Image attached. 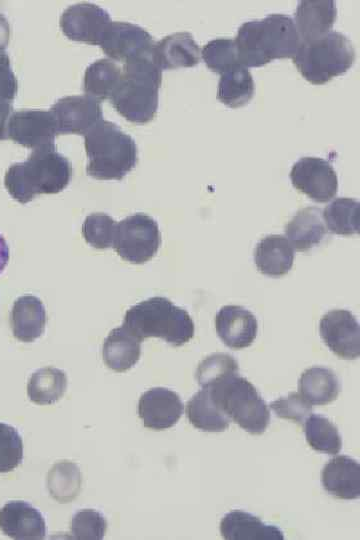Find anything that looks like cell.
Segmentation results:
<instances>
[{
  "mask_svg": "<svg viewBox=\"0 0 360 540\" xmlns=\"http://www.w3.org/2000/svg\"><path fill=\"white\" fill-rule=\"evenodd\" d=\"M238 362L227 353H214L200 362L196 380L201 387L210 386L228 376L238 374Z\"/></svg>",
  "mask_w": 360,
  "mask_h": 540,
  "instance_id": "34",
  "label": "cell"
},
{
  "mask_svg": "<svg viewBox=\"0 0 360 540\" xmlns=\"http://www.w3.org/2000/svg\"><path fill=\"white\" fill-rule=\"evenodd\" d=\"M67 388L66 373L58 368L44 367L34 372L27 384L29 399L38 405L57 402Z\"/></svg>",
  "mask_w": 360,
  "mask_h": 540,
  "instance_id": "30",
  "label": "cell"
},
{
  "mask_svg": "<svg viewBox=\"0 0 360 540\" xmlns=\"http://www.w3.org/2000/svg\"><path fill=\"white\" fill-rule=\"evenodd\" d=\"M201 56L211 71L220 74L239 64L235 42L230 38H217L209 41L202 48Z\"/></svg>",
  "mask_w": 360,
  "mask_h": 540,
  "instance_id": "36",
  "label": "cell"
},
{
  "mask_svg": "<svg viewBox=\"0 0 360 540\" xmlns=\"http://www.w3.org/2000/svg\"><path fill=\"white\" fill-rule=\"evenodd\" d=\"M220 533L227 540H283V531L264 523L259 517L242 510H232L220 522Z\"/></svg>",
  "mask_w": 360,
  "mask_h": 540,
  "instance_id": "21",
  "label": "cell"
},
{
  "mask_svg": "<svg viewBox=\"0 0 360 540\" xmlns=\"http://www.w3.org/2000/svg\"><path fill=\"white\" fill-rule=\"evenodd\" d=\"M141 342L124 326L114 328L104 340L103 361L113 371L125 372L139 361Z\"/></svg>",
  "mask_w": 360,
  "mask_h": 540,
  "instance_id": "25",
  "label": "cell"
},
{
  "mask_svg": "<svg viewBox=\"0 0 360 540\" xmlns=\"http://www.w3.org/2000/svg\"><path fill=\"white\" fill-rule=\"evenodd\" d=\"M336 4L332 0H303L295 12V26L301 43L320 38L330 32L336 20Z\"/></svg>",
  "mask_w": 360,
  "mask_h": 540,
  "instance_id": "19",
  "label": "cell"
},
{
  "mask_svg": "<svg viewBox=\"0 0 360 540\" xmlns=\"http://www.w3.org/2000/svg\"><path fill=\"white\" fill-rule=\"evenodd\" d=\"M72 175L71 164L56 148L33 150L24 162L13 163L6 171L4 185L21 204L38 194H56L64 190Z\"/></svg>",
  "mask_w": 360,
  "mask_h": 540,
  "instance_id": "2",
  "label": "cell"
},
{
  "mask_svg": "<svg viewBox=\"0 0 360 540\" xmlns=\"http://www.w3.org/2000/svg\"><path fill=\"white\" fill-rule=\"evenodd\" d=\"M58 134L85 135L103 120L100 102L87 96H66L58 99L49 110Z\"/></svg>",
  "mask_w": 360,
  "mask_h": 540,
  "instance_id": "13",
  "label": "cell"
},
{
  "mask_svg": "<svg viewBox=\"0 0 360 540\" xmlns=\"http://www.w3.org/2000/svg\"><path fill=\"white\" fill-rule=\"evenodd\" d=\"M18 82L5 49H0V101L11 102L16 97Z\"/></svg>",
  "mask_w": 360,
  "mask_h": 540,
  "instance_id": "40",
  "label": "cell"
},
{
  "mask_svg": "<svg viewBox=\"0 0 360 540\" xmlns=\"http://www.w3.org/2000/svg\"><path fill=\"white\" fill-rule=\"evenodd\" d=\"M107 529L105 517L93 509H83L75 513L70 522V531L75 539L100 540Z\"/></svg>",
  "mask_w": 360,
  "mask_h": 540,
  "instance_id": "38",
  "label": "cell"
},
{
  "mask_svg": "<svg viewBox=\"0 0 360 540\" xmlns=\"http://www.w3.org/2000/svg\"><path fill=\"white\" fill-rule=\"evenodd\" d=\"M122 326L141 341L158 337L176 347L189 342L195 332L188 312L161 296L148 298L130 307Z\"/></svg>",
  "mask_w": 360,
  "mask_h": 540,
  "instance_id": "5",
  "label": "cell"
},
{
  "mask_svg": "<svg viewBox=\"0 0 360 540\" xmlns=\"http://www.w3.org/2000/svg\"><path fill=\"white\" fill-rule=\"evenodd\" d=\"M121 69L120 84L110 99L113 107L127 121L148 123L158 109L162 70L154 56L128 61Z\"/></svg>",
  "mask_w": 360,
  "mask_h": 540,
  "instance_id": "3",
  "label": "cell"
},
{
  "mask_svg": "<svg viewBox=\"0 0 360 540\" xmlns=\"http://www.w3.org/2000/svg\"><path fill=\"white\" fill-rule=\"evenodd\" d=\"M0 529L13 539H43L46 523L35 507L24 501H10L0 509Z\"/></svg>",
  "mask_w": 360,
  "mask_h": 540,
  "instance_id": "17",
  "label": "cell"
},
{
  "mask_svg": "<svg viewBox=\"0 0 360 540\" xmlns=\"http://www.w3.org/2000/svg\"><path fill=\"white\" fill-rule=\"evenodd\" d=\"M12 113V103L0 101V140H5L8 138L7 125Z\"/></svg>",
  "mask_w": 360,
  "mask_h": 540,
  "instance_id": "41",
  "label": "cell"
},
{
  "mask_svg": "<svg viewBox=\"0 0 360 540\" xmlns=\"http://www.w3.org/2000/svg\"><path fill=\"white\" fill-rule=\"evenodd\" d=\"M23 460V442L18 431L0 422V473L14 470Z\"/></svg>",
  "mask_w": 360,
  "mask_h": 540,
  "instance_id": "37",
  "label": "cell"
},
{
  "mask_svg": "<svg viewBox=\"0 0 360 540\" xmlns=\"http://www.w3.org/2000/svg\"><path fill=\"white\" fill-rule=\"evenodd\" d=\"M200 48L187 32L168 35L154 46V61L161 70L189 68L200 61Z\"/></svg>",
  "mask_w": 360,
  "mask_h": 540,
  "instance_id": "20",
  "label": "cell"
},
{
  "mask_svg": "<svg viewBox=\"0 0 360 540\" xmlns=\"http://www.w3.org/2000/svg\"><path fill=\"white\" fill-rule=\"evenodd\" d=\"M217 98L230 108H239L254 94V81L250 71L237 64L220 74Z\"/></svg>",
  "mask_w": 360,
  "mask_h": 540,
  "instance_id": "29",
  "label": "cell"
},
{
  "mask_svg": "<svg viewBox=\"0 0 360 540\" xmlns=\"http://www.w3.org/2000/svg\"><path fill=\"white\" fill-rule=\"evenodd\" d=\"M10 258L9 246L5 238L0 234V274L5 269Z\"/></svg>",
  "mask_w": 360,
  "mask_h": 540,
  "instance_id": "43",
  "label": "cell"
},
{
  "mask_svg": "<svg viewBox=\"0 0 360 540\" xmlns=\"http://www.w3.org/2000/svg\"><path fill=\"white\" fill-rule=\"evenodd\" d=\"M161 244L155 219L144 213L117 222L112 248L125 261L142 264L153 258Z\"/></svg>",
  "mask_w": 360,
  "mask_h": 540,
  "instance_id": "8",
  "label": "cell"
},
{
  "mask_svg": "<svg viewBox=\"0 0 360 540\" xmlns=\"http://www.w3.org/2000/svg\"><path fill=\"white\" fill-rule=\"evenodd\" d=\"M324 490L335 498L354 500L360 497V465L346 455L330 459L322 470Z\"/></svg>",
  "mask_w": 360,
  "mask_h": 540,
  "instance_id": "18",
  "label": "cell"
},
{
  "mask_svg": "<svg viewBox=\"0 0 360 540\" xmlns=\"http://www.w3.org/2000/svg\"><path fill=\"white\" fill-rule=\"evenodd\" d=\"M13 335L22 342H33L45 331L46 310L42 301L33 295L16 299L10 314Z\"/></svg>",
  "mask_w": 360,
  "mask_h": 540,
  "instance_id": "22",
  "label": "cell"
},
{
  "mask_svg": "<svg viewBox=\"0 0 360 540\" xmlns=\"http://www.w3.org/2000/svg\"><path fill=\"white\" fill-rule=\"evenodd\" d=\"M292 60L308 82L322 85L350 69L355 61V50L344 34L330 31L301 43Z\"/></svg>",
  "mask_w": 360,
  "mask_h": 540,
  "instance_id": "6",
  "label": "cell"
},
{
  "mask_svg": "<svg viewBox=\"0 0 360 540\" xmlns=\"http://www.w3.org/2000/svg\"><path fill=\"white\" fill-rule=\"evenodd\" d=\"M47 484L52 497L61 503L73 499L81 487V473L71 462L63 461L53 466Z\"/></svg>",
  "mask_w": 360,
  "mask_h": 540,
  "instance_id": "33",
  "label": "cell"
},
{
  "mask_svg": "<svg viewBox=\"0 0 360 540\" xmlns=\"http://www.w3.org/2000/svg\"><path fill=\"white\" fill-rule=\"evenodd\" d=\"M319 332L326 346L338 357L346 360L359 357V323L350 311L335 309L325 313L319 323Z\"/></svg>",
  "mask_w": 360,
  "mask_h": 540,
  "instance_id": "12",
  "label": "cell"
},
{
  "mask_svg": "<svg viewBox=\"0 0 360 540\" xmlns=\"http://www.w3.org/2000/svg\"><path fill=\"white\" fill-rule=\"evenodd\" d=\"M359 202L353 198L339 197L322 210L326 229L337 235L359 233Z\"/></svg>",
  "mask_w": 360,
  "mask_h": 540,
  "instance_id": "31",
  "label": "cell"
},
{
  "mask_svg": "<svg viewBox=\"0 0 360 540\" xmlns=\"http://www.w3.org/2000/svg\"><path fill=\"white\" fill-rule=\"evenodd\" d=\"M293 187L318 203L331 200L338 190L333 166L319 157H302L290 171Z\"/></svg>",
  "mask_w": 360,
  "mask_h": 540,
  "instance_id": "10",
  "label": "cell"
},
{
  "mask_svg": "<svg viewBox=\"0 0 360 540\" xmlns=\"http://www.w3.org/2000/svg\"><path fill=\"white\" fill-rule=\"evenodd\" d=\"M110 22L108 12L98 5L78 3L64 10L59 24L68 39L99 45Z\"/></svg>",
  "mask_w": 360,
  "mask_h": 540,
  "instance_id": "14",
  "label": "cell"
},
{
  "mask_svg": "<svg viewBox=\"0 0 360 540\" xmlns=\"http://www.w3.org/2000/svg\"><path fill=\"white\" fill-rule=\"evenodd\" d=\"M277 417L292 420L299 424L311 414L313 407L299 392H292L270 403Z\"/></svg>",
  "mask_w": 360,
  "mask_h": 540,
  "instance_id": "39",
  "label": "cell"
},
{
  "mask_svg": "<svg viewBox=\"0 0 360 540\" xmlns=\"http://www.w3.org/2000/svg\"><path fill=\"white\" fill-rule=\"evenodd\" d=\"M87 174L98 180H122L137 163L133 138L115 123L101 120L84 135Z\"/></svg>",
  "mask_w": 360,
  "mask_h": 540,
  "instance_id": "4",
  "label": "cell"
},
{
  "mask_svg": "<svg viewBox=\"0 0 360 540\" xmlns=\"http://www.w3.org/2000/svg\"><path fill=\"white\" fill-rule=\"evenodd\" d=\"M186 416L195 428L204 432H222L230 424V419L217 406L206 387L187 402Z\"/></svg>",
  "mask_w": 360,
  "mask_h": 540,
  "instance_id": "27",
  "label": "cell"
},
{
  "mask_svg": "<svg viewBox=\"0 0 360 540\" xmlns=\"http://www.w3.org/2000/svg\"><path fill=\"white\" fill-rule=\"evenodd\" d=\"M138 414L145 427L164 430L178 422L183 414V403L176 392L154 387L140 396Z\"/></svg>",
  "mask_w": 360,
  "mask_h": 540,
  "instance_id": "15",
  "label": "cell"
},
{
  "mask_svg": "<svg viewBox=\"0 0 360 540\" xmlns=\"http://www.w3.org/2000/svg\"><path fill=\"white\" fill-rule=\"evenodd\" d=\"M327 232L322 210L318 207L300 209L285 226V236L293 249L306 252L319 244Z\"/></svg>",
  "mask_w": 360,
  "mask_h": 540,
  "instance_id": "24",
  "label": "cell"
},
{
  "mask_svg": "<svg viewBox=\"0 0 360 540\" xmlns=\"http://www.w3.org/2000/svg\"><path fill=\"white\" fill-rule=\"evenodd\" d=\"M294 249L283 235L270 234L262 238L254 250V262L260 273L280 277L290 271Z\"/></svg>",
  "mask_w": 360,
  "mask_h": 540,
  "instance_id": "23",
  "label": "cell"
},
{
  "mask_svg": "<svg viewBox=\"0 0 360 540\" xmlns=\"http://www.w3.org/2000/svg\"><path fill=\"white\" fill-rule=\"evenodd\" d=\"M206 388L217 406L242 429L253 435L265 432L270 422L269 408L245 377L235 374Z\"/></svg>",
  "mask_w": 360,
  "mask_h": 540,
  "instance_id": "7",
  "label": "cell"
},
{
  "mask_svg": "<svg viewBox=\"0 0 360 540\" xmlns=\"http://www.w3.org/2000/svg\"><path fill=\"white\" fill-rule=\"evenodd\" d=\"M99 46L113 61H128L154 56L155 42L142 27L129 23L111 21Z\"/></svg>",
  "mask_w": 360,
  "mask_h": 540,
  "instance_id": "9",
  "label": "cell"
},
{
  "mask_svg": "<svg viewBox=\"0 0 360 540\" xmlns=\"http://www.w3.org/2000/svg\"><path fill=\"white\" fill-rule=\"evenodd\" d=\"M117 222L105 213L88 215L82 225L85 241L94 248L112 247Z\"/></svg>",
  "mask_w": 360,
  "mask_h": 540,
  "instance_id": "35",
  "label": "cell"
},
{
  "mask_svg": "<svg viewBox=\"0 0 360 540\" xmlns=\"http://www.w3.org/2000/svg\"><path fill=\"white\" fill-rule=\"evenodd\" d=\"M238 63L261 67L274 59L293 58L301 45L294 20L270 14L262 20L243 23L234 39Z\"/></svg>",
  "mask_w": 360,
  "mask_h": 540,
  "instance_id": "1",
  "label": "cell"
},
{
  "mask_svg": "<svg viewBox=\"0 0 360 540\" xmlns=\"http://www.w3.org/2000/svg\"><path fill=\"white\" fill-rule=\"evenodd\" d=\"M219 338L232 349L249 347L258 332V322L252 312L238 305H225L215 316Z\"/></svg>",
  "mask_w": 360,
  "mask_h": 540,
  "instance_id": "16",
  "label": "cell"
},
{
  "mask_svg": "<svg viewBox=\"0 0 360 540\" xmlns=\"http://www.w3.org/2000/svg\"><path fill=\"white\" fill-rule=\"evenodd\" d=\"M10 26L7 19L0 14V49H5L9 43Z\"/></svg>",
  "mask_w": 360,
  "mask_h": 540,
  "instance_id": "42",
  "label": "cell"
},
{
  "mask_svg": "<svg viewBox=\"0 0 360 540\" xmlns=\"http://www.w3.org/2000/svg\"><path fill=\"white\" fill-rule=\"evenodd\" d=\"M304 432L312 449L336 455L342 448V439L337 427L325 416L310 414L305 419Z\"/></svg>",
  "mask_w": 360,
  "mask_h": 540,
  "instance_id": "32",
  "label": "cell"
},
{
  "mask_svg": "<svg viewBox=\"0 0 360 540\" xmlns=\"http://www.w3.org/2000/svg\"><path fill=\"white\" fill-rule=\"evenodd\" d=\"M298 390L311 405H326L338 397L340 382L331 369L316 366L301 374Z\"/></svg>",
  "mask_w": 360,
  "mask_h": 540,
  "instance_id": "26",
  "label": "cell"
},
{
  "mask_svg": "<svg viewBox=\"0 0 360 540\" xmlns=\"http://www.w3.org/2000/svg\"><path fill=\"white\" fill-rule=\"evenodd\" d=\"M122 77L121 67L111 59H99L90 64L84 74L83 89L87 96L97 100H110Z\"/></svg>",
  "mask_w": 360,
  "mask_h": 540,
  "instance_id": "28",
  "label": "cell"
},
{
  "mask_svg": "<svg viewBox=\"0 0 360 540\" xmlns=\"http://www.w3.org/2000/svg\"><path fill=\"white\" fill-rule=\"evenodd\" d=\"M57 134L54 118L50 111L45 110L13 112L7 125L8 138L32 150L56 148L54 142Z\"/></svg>",
  "mask_w": 360,
  "mask_h": 540,
  "instance_id": "11",
  "label": "cell"
}]
</instances>
